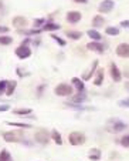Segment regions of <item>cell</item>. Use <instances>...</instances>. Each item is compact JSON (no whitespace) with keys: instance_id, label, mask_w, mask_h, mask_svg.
<instances>
[{"instance_id":"16","label":"cell","mask_w":129,"mask_h":161,"mask_svg":"<svg viewBox=\"0 0 129 161\" xmlns=\"http://www.w3.org/2000/svg\"><path fill=\"white\" fill-rule=\"evenodd\" d=\"M72 84L75 86V88H77V90H78V93H81V91H84V81H82V80H80L78 77H74V79H72Z\"/></svg>"},{"instance_id":"2","label":"cell","mask_w":129,"mask_h":161,"mask_svg":"<svg viewBox=\"0 0 129 161\" xmlns=\"http://www.w3.org/2000/svg\"><path fill=\"white\" fill-rule=\"evenodd\" d=\"M3 138L7 143H21L24 136H23V133L18 130L17 131H7V133L3 134Z\"/></svg>"},{"instance_id":"4","label":"cell","mask_w":129,"mask_h":161,"mask_svg":"<svg viewBox=\"0 0 129 161\" xmlns=\"http://www.w3.org/2000/svg\"><path fill=\"white\" fill-rule=\"evenodd\" d=\"M34 138L40 144H47L50 141V134H48V131L45 128H39L36 131V134H34Z\"/></svg>"},{"instance_id":"36","label":"cell","mask_w":129,"mask_h":161,"mask_svg":"<svg viewBox=\"0 0 129 161\" xmlns=\"http://www.w3.org/2000/svg\"><path fill=\"white\" fill-rule=\"evenodd\" d=\"M121 26H122V27H125V29H129V20L121 21Z\"/></svg>"},{"instance_id":"15","label":"cell","mask_w":129,"mask_h":161,"mask_svg":"<svg viewBox=\"0 0 129 161\" xmlns=\"http://www.w3.org/2000/svg\"><path fill=\"white\" fill-rule=\"evenodd\" d=\"M88 157H90L91 161H98L99 158H101V150L92 148V150L90 151V154H88Z\"/></svg>"},{"instance_id":"27","label":"cell","mask_w":129,"mask_h":161,"mask_svg":"<svg viewBox=\"0 0 129 161\" xmlns=\"http://www.w3.org/2000/svg\"><path fill=\"white\" fill-rule=\"evenodd\" d=\"M87 34L91 37V39H94V40H99V39H101V34H99L96 30H88Z\"/></svg>"},{"instance_id":"17","label":"cell","mask_w":129,"mask_h":161,"mask_svg":"<svg viewBox=\"0 0 129 161\" xmlns=\"http://www.w3.org/2000/svg\"><path fill=\"white\" fill-rule=\"evenodd\" d=\"M92 25H94V27H102V26L105 25V19L102 17V16H95L92 19Z\"/></svg>"},{"instance_id":"35","label":"cell","mask_w":129,"mask_h":161,"mask_svg":"<svg viewBox=\"0 0 129 161\" xmlns=\"http://www.w3.org/2000/svg\"><path fill=\"white\" fill-rule=\"evenodd\" d=\"M10 110V104H0V111H7Z\"/></svg>"},{"instance_id":"19","label":"cell","mask_w":129,"mask_h":161,"mask_svg":"<svg viewBox=\"0 0 129 161\" xmlns=\"http://www.w3.org/2000/svg\"><path fill=\"white\" fill-rule=\"evenodd\" d=\"M102 81H104V70H102V69H99L98 73H96L95 80H94V84H95V86H101Z\"/></svg>"},{"instance_id":"25","label":"cell","mask_w":129,"mask_h":161,"mask_svg":"<svg viewBox=\"0 0 129 161\" xmlns=\"http://www.w3.org/2000/svg\"><path fill=\"white\" fill-rule=\"evenodd\" d=\"M40 29H33V30H18L20 34H27V36H33V34H40Z\"/></svg>"},{"instance_id":"24","label":"cell","mask_w":129,"mask_h":161,"mask_svg":"<svg viewBox=\"0 0 129 161\" xmlns=\"http://www.w3.org/2000/svg\"><path fill=\"white\" fill-rule=\"evenodd\" d=\"M43 29H44V30H47V31L58 30V29H60V25H55V23H47V25H45Z\"/></svg>"},{"instance_id":"37","label":"cell","mask_w":129,"mask_h":161,"mask_svg":"<svg viewBox=\"0 0 129 161\" xmlns=\"http://www.w3.org/2000/svg\"><path fill=\"white\" fill-rule=\"evenodd\" d=\"M9 27H4V26H0V33H7Z\"/></svg>"},{"instance_id":"18","label":"cell","mask_w":129,"mask_h":161,"mask_svg":"<svg viewBox=\"0 0 129 161\" xmlns=\"http://www.w3.org/2000/svg\"><path fill=\"white\" fill-rule=\"evenodd\" d=\"M16 86H17V81H14V80L7 81V87H6V94L7 96H12L13 94V91H14Z\"/></svg>"},{"instance_id":"33","label":"cell","mask_w":129,"mask_h":161,"mask_svg":"<svg viewBox=\"0 0 129 161\" xmlns=\"http://www.w3.org/2000/svg\"><path fill=\"white\" fill-rule=\"evenodd\" d=\"M121 144H122L123 147H126V148H128V147H129V136L122 137V138H121Z\"/></svg>"},{"instance_id":"7","label":"cell","mask_w":129,"mask_h":161,"mask_svg":"<svg viewBox=\"0 0 129 161\" xmlns=\"http://www.w3.org/2000/svg\"><path fill=\"white\" fill-rule=\"evenodd\" d=\"M115 52L119 57H129V44L128 43H121Z\"/></svg>"},{"instance_id":"40","label":"cell","mask_w":129,"mask_h":161,"mask_svg":"<svg viewBox=\"0 0 129 161\" xmlns=\"http://www.w3.org/2000/svg\"><path fill=\"white\" fill-rule=\"evenodd\" d=\"M0 101H2V98H0Z\"/></svg>"},{"instance_id":"14","label":"cell","mask_w":129,"mask_h":161,"mask_svg":"<svg viewBox=\"0 0 129 161\" xmlns=\"http://www.w3.org/2000/svg\"><path fill=\"white\" fill-rule=\"evenodd\" d=\"M13 25H14V27H17L18 30H20V29H23V27H26V26H27V20H26L24 17L17 16V17L13 19Z\"/></svg>"},{"instance_id":"29","label":"cell","mask_w":129,"mask_h":161,"mask_svg":"<svg viewBox=\"0 0 129 161\" xmlns=\"http://www.w3.org/2000/svg\"><path fill=\"white\" fill-rule=\"evenodd\" d=\"M106 34H109V36H118L119 30L116 27H106Z\"/></svg>"},{"instance_id":"11","label":"cell","mask_w":129,"mask_h":161,"mask_svg":"<svg viewBox=\"0 0 129 161\" xmlns=\"http://www.w3.org/2000/svg\"><path fill=\"white\" fill-rule=\"evenodd\" d=\"M98 63H99V61H98V60H95L92 64H91V67H90V69H88V71H87V73H84V74H82V80H84V81H87V80H90L91 77H92V74L95 73L96 67H98Z\"/></svg>"},{"instance_id":"13","label":"cell","mask_w":129,"mask_h":161,"mask_svg":"<svg viewBox=\"0 0 129 161\" xmlns=\"http://www.w3.org/2000/svg\"><path fill=\"white\" fill-rule=\"evenodd\" d=\"M84 101H87V94H85L84 91H81V93L71 97V103H74V104H84Z\"/></svg>"},{"instance_id":"5","label":"cell","mask_w":129,"mask_h":161,"mask_svg":"<svg viewBox=\"0 0 129 161\" xmlns=\"http://www.w3.org/2000/svg\"><path fill=\"white\" fill-rule=\"evenodd\" d=\"M54 93L57 96H70L72 93V87L70 84H65V83H61V84H58L57 87H55Z\"/></svg>"},{"instance_id":"12","label":"cell","mask_w":129,"mask_h":161,"mask_svg":"<svg viewBox=\"0 0 129 161\" xmlns=\"http://www.w3.org/2000/svg\"><path fill=\"white\" fill-rule=\"evenodd\" d=\"M111 77L114 81H121V79H122V74L115 63H111Z\"/></svg>"},{"instance_id":"32","label":"cell","mask_w":129,"mask_h":161,"mask_svg":"<svg viewBox=\"0 0 129 161\" xmlns=\"http://www.w3.org/2000/svg\"><path fill=\"white\" fill-rule=\"evenodd\" d=\"M51 37H53V39H54L55 42H57L60 46H65V44H67V42H65V40H64V39H61V37H58V36H55V34H53V36H51Z\"/></svg>"},{"instance_id":"30","label":"cell","mask_w":129,"mask_h":161,"mask_svg":"<svg viewBox=\"0 0 129 161\" xmlns=\"http://www.w3.org/2000/svg\"><path fill=\"white\" fill-rule=\"evenodd\" d=\"M118 106L122 107V108H129V97L123 98V100H119L118 101Z\"/></svg>"},{"instance_id":"22","label":"cell","mask_w":129,"mask_h":161,"mask_svg":"<svg viewBox=\"0 0 129 161\" xmlns=\"http://www.w3.org/2000/svg\"><path fill=\"white\" fill-rule=\"evenodd\" d=\"M14 114H17V116H23V117H26L27 114H31V110L30 108H17V110H14Z\"/></svg>"},{"instance_id":"38","label":"cell","mask_w":129,"mask_h":161,"mask_svg":"<svg viewBox=\"0 0 129 161\" xmlns=\"http://www.w3.org/2000/svg\"><path fill=\"white\" fill-rule=\"evenodd\" d=\"M4 10H3V4H2V2H0V16H3Z\"/></svg>"},{"instance_id":"34","label":"cell","mask_w":129,"mask_h":161,"mask_svg":"<svg viewBox=\"0 0 129 161\" xmlns=\"http://www.w3.org/2000/svg\"><path fill=\"white\" fill-rule=\"evenodd\" d=\"M43 23H44V19H36V20H34V26H36V27L41 26Z\"/></svg>"},{"instance_id":"10","label":"cell","mask_w":129,"mask_h":161,"mask_svg":"<svg viewBox=\"0 0 129 161\" xmlns=\"http://www.w3.org/2000/svg\"><path fill=\"white\" fill-rule=\"evenodd\" d=\"M81 20V13L77 12V10H72V12H68L67 13V21L68 23H78V21Z\"/></svg>"},{"instance_id":"20","label":"cell","mask_w":129,"mask_h":161,"mask_svg":"<svg viewBox=\"0 0 129 161\" xmlns=\"http://www.w3.org/2000/svg\"><path fill=\"white\" fill-rule=\"evenodd\" d=\"M0 161H13L12 155H10V153L7 150H2L0 151Z\"/></svg>"},{"instance_id":"26","label":"cell","mask_w":129,"mask_h":161,"mask_svg":"<svg viewBox=\"0 0 129 161\" xmlns=\"http://www.w3.org/2000/svg\"><path fill=\"white\" fill-rule=\"evenodd\" d=\"M12 37L9 36H0V44H3V46H7V44H12Z\"/></svg>"},{"instance_id":"1","label":"cell","mask_w":129,"mask_h":161,"mask_svg":"<svg viewBox=\"0 0 129 161\" xmlns=\"http://www.w3.org/2000/svg\"><path fill=\"white\" fill-rule=\"evenodd\" d=\"M126 127L128 125L125 124L123 121H121V120H118V119H111V120H108V123H106V131H109V133H114V134H116V133H121V131H123V130H126Z\"/></svg>"},{"instance_id":"6","label":"cell","mask_w":129,"mask_h":161,"mask_svg":"<svg viewBox=\"0 0 129 161\" xmlns=\"http://www.w3.org/2000/svg\"><path fill=\"white\" fill-rule=\"evenodd\" d=\"M16 56H17L18 58H21V60H24V58L30 57V56H31L30 47H28V46L21 44L20 47H17V49H16Z\"/></svg>"},{"instance_id":"28","label":"cell","mask_w":129,"mask_h":161,"mask_svg":"<svg viewBox=\"0 0 129 161\" xmlns=\"http://www.w3.org/2000/svg\"><path fill=\"white\" fill-rule=\"evenodd\" d=\"M7 124H9V125H13V127H21V128H28V127H31V125L24 124V123H14V121H9Z\"/></svg>"},{"instance_id":"3","label":"cell","mask_w":129,"mask_h":161,"mask_svg":"<svg viewBox=\"0 0 129 161\" xmlns=\"http://www.w3.org/2000/svg\"><path fill=\"white\" fill-rule=\"evenodd\" d=\"M68 141L71 146H81V144L85 143V136L82 133H78V131H74L68 136Z\"/></svg>"},{"instance_id":"8","label":"cell","mask_w":129,"mask_h":161,"mask_svg":"<svg viewBox=\"0 0 129 161\" xmlns=\"http://www.w3.org/2000/svg\"><path fill=\"white\" fill-rule=\"evenodd\" d=\"M87 49L91 50V52H96V53H104L105 52V46L101 44L98 42H91L87 44Z\"/></svg>"},{"instance_id":"21","label":"cell","mask_w":129,"mask_h":161,"mask_svg":"<svg viewBox=\"0 0 129 161\" xmlns=\"http://www.w3.org/2000/svg\"><path fill=\"white\" fill-rule=\"evenodd\" d=\"M51 137H53V140H54L55 143L58 144V146H61V144H63V138H61V136L58 134L57 130H53V133H51Z\"/></svg>"},{"instance_id":"31","label":"cell","mask_w":129,"mask_h":161,"mask_svg":"<svg viewBox=\"0 0 129 161\" xmlns=\"http://www.w3.org/2000/svg\"><path fill=\"white\" fill-rule=\"evenodd\" d=\"M6 87H7V81H6V80H0V96L6 91Z\"/></svg>"},{"instance_id":"23","label":"cell","mask_w":129,"mask_h":161,"mask_svg":"<svg viewBox=\"0 0 129 161\" xmlns=\"http://www.w3.org/2000/svg\"><path fill=\"white\" fill-rule=\"evenodd\" d=\"M67 36L72 40H80L81 36H82V33L81 31H67Z\"/></svg>"},{"instance_id":"39","label":"cell","mask_w":129,"mask_h":161,"mask_svg":"<svg viewBox=\"0 0 129 161\" xmlns=\"http://www.w3.org/2000/svg\"><path fill=\"white\" fill-rule=\"evenodd\" d=\"M74 2H77V3H87V0H74Z\"/></svg>"},{"instance_id":"9","label":"cell","mask_w":129,"mask_h":161,"mask_svg":"<svg viewBox=\"0 0 129 161\" xmlns=\"http://www.w3.org/2000/svg\"><path fill=\"white\" fill-rule=\"evenodd\" d=\"M112 9H114V2L112 0H104L98 7L99 13H109Z\"/></svg>"}]
</instances>
